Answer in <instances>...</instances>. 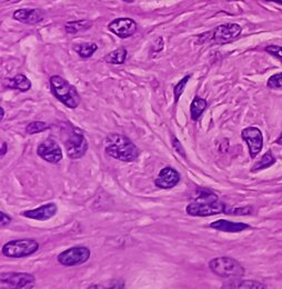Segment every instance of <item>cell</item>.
Listing matches in <instances>:
<instances>
[{
    "instance_id": "1",
    "label": "cell",
    "mask_w": 282,
    "mask_h": 289,
    "mask_svg": "<svg viewBox=\"0 0 282 289\" xmlns=\"http://www.w3.org/2000/svg\"><path fill=\"white\" fill-rule=\"evenodd\" d=\"M103 147L105 154L121 162L132 163L139 157L137 146L123 135L109 134L104 138Z\"/></svg>"
},
{
    "instance_id": "2",
    "label": "cell",
    "mask_w": 282,
    "mask_h": 289,
    "mask_svg": "<svg viewBox=\"0 0 282 289\" xmlns=\"http://www.w3.org/2000/svg\"><path fill=\"white\" fill-rule=\"evenodd\" d=\"M50 88L54 96L68 108H77L80 104V96L77 89L60 76H51Z\"/></svg>"
},
{
    "instance_id": "3",
    "label": "cell",
    "mask_w": 282,
    "mask_h": 289,
    "mask_svg": "<svg viewBox=\"0 0 282 289\" xmlns=\"http://www.w3.org/2000/svg\"><path fill=\"white\" fill-rule=\"evenodd\" d=\"M210 269L216 275L225 278H231V277H241L244 275V268L239 262L234 261L230 257H219L215 258L209 263Z\"/></svg>"
},
{
    "instance_id": "4",
    "label": "cell",
    "mask_w": 282,
    "mask_h": 289,
    "mask_svg": "<svg viewBox=\"0 0 282 289\" xmlns=\"http://www.w3.org/2000/svg\"><path fill=\"white\" fill-rule=\"evenodd\" d=\"M39 249V244L33 239H16L5 244L3 255L9 258H21L30 256Z\"/></svg>"
},
{
    "instance_id": "5",
    "label": "cell",
    "mask_w": 282,
    "mask_h": 289,
    "mask_svg": "<svg viewBox=\"0 0 282 289\" xmlns=\"http://www.w3.org/2000/svg\"><path fill=\"white\" fill-rule=\"evenodd\" d=\"M64 146H66L68 157L72 159H80L88 149V143L85 136L78 128H73V131L68 134Z\"/></svg>"
},
{
    "instance_id": "6",
    "label": "cell",
    "mask_w": 282,
    "mask_h": 289,
    "mask_svg": "<svg viewBox=\"0 0 282 289\" xmlns=\"http://www.w3.org/2000/svg\"><path fill=\"white\" fill-rule=\"evenodd\" d=\"M242 31L238 23H223L211 31V41L217 45H225L237 39Z\"/></svg>"
},
{
    "instance_id": "7",
    "label": "cell",
    "mask_w": 282,
    "mask_h": 289,
    "mask_svg": "<svg viewBox=\"0 0 282 289\" xmlns=\"http://www.w3.org/2000/svg\"><path fill=\"white\" fill-rule=\"evenodd\" d=\"M227 206L217 200L213 203H192L187 206L186 211L188 215L195 217H208L225 212Z\"/></svg>"
},
{
    "instance_id": "8",
    "label": "cell",
    "mask_w": 282,
    "mask_h": 289,
    "mask_svg": "<svg viewBox=\"0 0 282 289\" xmlns=\"http://www.w3.org/2000/svg\"><path fill=\"white\" fill-rule=\"evenodd\" d=\"M90 258V250L87 247H73L59 253L58 256V262L63 266H78L86 263Z\"/></svg>"
},
{
    "instance_id": "9",
    "label": "cell",
    "mask_w": 282,
    "mask_h": 289,
    "mask_svg": "<svg viewBox=\"0 0 282 289\" xmlns=\"http://www.w3.org/2000/svg\"><path fill=\"white\" fill-rule=\"evenodd\" d=\"M109 30L115 34L117 37H119L121 39H126L133 36L136 34L138 25L137 22L131 18H117L111 21L108 25Z\"/></svg>"
},
{
    "instance_id": "10",
    "label": "cell",
    "mask_w": 282,
    "mask_h": 289,
    "mask_svg": "<svg viewBox=\"0 0 282 289\" xmlns=\"http://www.w3.org/2000/svg\"><path fill=\"white\" fill-rule=\"evenodd\" d=\"M37 154L39 155L40 158H43L44 160L48 162L50 164L59 163L63 157L60 146L58 145L57 141L52 138L46 139L38 146Z\"/></svg>"
},
{
    "instance_id": "11",
    "label": "cell",
    "mask_w": 282,
    "mask_h": 289,
    "mask_svg": "<svg viewBox=\"0 0 282 289\" xmlns=\"http://www.w3.org/2000/svg\"><path fill=\"white\" fill-rule=\"evenodd\" d=\"M241 137L249 147V152L251 158H256L262 149L263 136L260 129L256 127L244 128L241 132Z\"/></svg>"
},
{
    "instance_id": "12",
    "label": "cell",
    "mask_w": 282,
    "mask_h": 289,
    "mask_svg": "<svg viewBox=\"0 0 282 289\" xmlns=\"http://www.w3.org/2000/svg\"><path fill=\"white\" fill-rule=\"evenodd\" d=\"M13 18L26 25H37L44 20L45 13L43 9L39 8H22L15 11Z\"/></svg>"
},
{
    "instance_id": "13",
    "label": "cell",
    "mask_w": 282,
    "mask_h": 289,
    "mask_svg": "<svg viewBox=\"0 0 282 289\" xmlns=\"http://www.w3.org/2000/svg\"><path fill=\"white\" fill-rule=\"evenodd\" d=\"M3 284L14 288H25L31 286L34 282V277L27 273H5L2 275Z\"/></svg>"
},
{
    "instance_id": "14",
    "label": "cell",
    "mask_w": 282,
    "mask_h": 289,
    "mask_svg": "<svg viewBox=\"0 0 282 289\" xmlns=\"http://www.w3.org/2000/svg\"><path fill=\"white\" fill-rule=\"evenodd\" d=\"M180 181V174L177 170L171 167H166L160 170L155 184L157 187L162 188V189H170L173 188Z\"/></svg>"
},
{
    "instance_id": "15",
    "label": "cell",
    "mask_w": 282,
    "mask_h": 289,
    "mask_svg": "<svg viewBox=\"0 0 282 289\" xmlns=\"http://www.w3.org/2000/svg\"><path fill=\"white\" fill-rule=\"evenodd\" d=\"M57 211H58L57 205L55 203H49V204L40 206V207L36 209L23 211L21 215L23 217L30 218V219L44 221V220H48L50 219V218L54 217L57 214Z\"/></svg>"
},
{
    "instance_id": "16",
    "label": "cell",
    "mask_w": 282,
    "mask_h": 289,
    "mask_svg": "<svg viewBox=\"0 0 282 289\" xmlns=\"http://www.w3.org/2000/svg\"><path fill=\"white\" fill-rule=\"evenodd\" d=\"M210 227L216 229V231L225 232V233H240V232L246 231V229H250V226L246 225V223L233 222V221L225 220V219H219V220L211 222Z\"/></svg>"
},
{
    "instance_id": "17",
    "label": "cell",
    "mask_w": 282,
    "mask_h": 289,
    "mask_svg": "<svg viewBox=\"0 0 282 289\" xmlns=\"http://www.w3.org/2000/svg\"><path fill=\"white\" fill-rule=\"evenodd\" d=\"M5 86L8 88H13V89H17L21 92H26L31 88V81L29 80L25 75H16L14 78L6 79Z\"/></svg>"
},
{
    "instance_id": "18",
    "label": "cell",
    "mask_w": 282,
    "mask_h": 289,
    "mask_svg": "<svg viewBox=\"0 0 282 289\" xmlns=\"http://www.w3.org/2000/svg\"><path fill=\"white\" fill-rule=\"evenodd\" d=\"M92 27V22L88 19L69 21L64 25V29L70 35H76L80 31H86Z\"/></svg>"
},
{
    "instance_id": "19",
    "label": "cell",
    "mask_w": 282,
    "mask_h": 289,
    "mask_svg": "<svg viewBox=\"0 0 282 289\" xmlns=\"http://www.w3.org/2000/svg\"><path fill=\"white\" fill-rule=\"evenodd\" d=\"M128 56V51L125 47H120V48L111 51L110 54L104 57V61L113 65H122L125 63Z\"/></svg>"
},
{
    "instance_id": "20",
    "label": "cell",
    "mask_w": 282,
    "mask_h": 289,
    "mask_svg": "<svg viewBox=\"0 0 282 289\" xmlns=\"http://www.w3.org/2000/svg\"><path fill=\"white\" fill-rule=\"evenodd\" d=\"M208 107L207 100L200 98V97H196L195 99L192 100V103L190 105V115L192 120H198L199 117L201 116V114L205 110V108Z\"/></svg>"
},
{
    "instance_id": "21",
    "label": "cell",
    "mask_w": 282,
    "mask_h": 289,
    "mask_svg": "<svg viewBox=\"0 0 282 289\" xmlns=\"http://www.w3.org/2000/svg\"><path fill=\"white\" fill-rule=\"evenodd\" d=\"M222 288H248V289H263L266 286L260 284L258 281L252 280H232L229 281L228 284H225Z\"/></svg>"
},
{
    "instance_id": "22",
    "label": "cell",
    "mask_w": 282,
    "mask_h": 289,
    "mask_svg": "<svg viewBox=\"0 0 282 289\" xmlns=\"http://www.w3.org/2000/svg\"><path fill=\"white\" fill-rule=\"evenodd\" d=\"M98 49V46L95 43H85V44H80L78 46L75 47V50L77 54L84 59H88L90 58Z\"/></svg>"
},
{
    "instance_id": "23",
    "label": "cell",
    "mask_w": 282,
    "mask_h": 289,
    "mask_svg": "<svg viewBox=\"0 0 282 289\" xmlns=\"http://www.w3.org/2000/svg\"><path fill=\"white\" fill-rule=\"evenodd\" d=\"M193 199H195L197 203H213L218 200V196L208 189H198L195 192Z\"/></svg>"
},
{
    "instance_id": "24",
    "label": "cell",
    "mask_w": 282,
    "mask_h": 289,
    "mask_svg": "<svg viewBox=\"0 0 282 289\" xmlns=\"http://www.w3.org/2000/svg\"><path fill=\"white\" fill-rule=\"evenodd\" d=\"M274 163H275V158L272 156V152L269 150L268 152H266V154L262 156V158L260 159V162L255 165V167L252 168V172H258V170L268 168L270 166H272Z\"/></svg>"
},
{
    "instance_id": "25",
    "label": "cell",
    "mask_w": 282,
    "mask_h": 289,
    "mask_svg": "<svg viewBox=\"0 0 282 289\" xmlns=\"http://www.w3.org/2000/svg\"><path fill=\"white\" fill-rule=\"evenodd\" d=\"M50 126L48 123H46L44 121H32L30 123H28L26 127V132L29 135H33V134H38V133H43L47 129H49Z\"/></svg>"
},
{
    "instance_id": "26",
    "label": "cell",
    "mask_w": 282,
    "mask_h": 289,
    "mask_svg": "<svg viewBox=\"0 0 282 289\" xmlns=\"http://www.w3.org/2000/svg\"><path fill=\"white\" fill-rule=\"evenodd\" d=\"M190 77H191L190 75H187L186 77L182 78V79L178 82V84L173 87V95H174V102H175V103L178 102L180 96L182 95V92L185 91L186 85L188 84V81H189Z\"/></svg>"
},
{
    "instance_id": "27",
    "label": "cell",
    "mask_w": 282,
    "mask_h": 289,
    "mask_svg": "<svg viewBox=\"0 0 282 289\" xmlns=\"http://www.w3.org/2000/svg\"><path fill=\"white\" fill-rule=\"evenodd\" d=\"M268 87L271 89H280L282 90V73L275 74L268 80Z\"/></svg>"
},
{
    "instance_id": "28",
    "label": "cell",
    "mask_w": 282,
    "mask_h": 289,
    "mask_svg": "<svg viewBox=\"0 0 282 289\" xmlns=\"http://www.w3.org/2000/svg\"><path fill=\"white\" fill-rule=\"evenodd\" d=\"M251 212V208L250 207H244V208H227L225 210V214H229V215H246L250 214Z\"/></svg>"
},
{
    "instance_id": "29",
    "label": "cell",
    "mask_w": 282,
    "mask_h": 289,
    "mask_svg": "<svg viewBox=\"0 0 282 289\" xmlns=\"http://www.w3.org/2000/svg\"><path fill=\"white\" fill-rule=\"evenodd\" d=\"M266 51L270 55H272L279 59H282V47L280 46H274V45L268 46L266 48Z\"/></svg>"
},
{
    "instance_id": "30",
    "label": "cell",
    "mask_w": 282,
    "mask_h": 289,
    "mask_svg": "<svg viewBox=\"0 0 282 289\" xmlns=\"http://www.w3.org/2000/svg\"><path fill=\"white\" fill-rule=\"evenodd\" d=\"M172 147L175 149V151L178 152V154H180L182 157H186V152H185L184 147H182L180 141L175 137H172Z\"/></svg>"
},
{
    "instance_id": "31",
    "label": "cell",
    "mask_w": 282,
    "mask_h": 289,
    "mask_svg": "<svg viewBox=\"0 0 282 289\" xmlns=\"http://www.w3.org/2000/svg\"><path fill=\"white\" fill-rule=\"evenodd\" d=\"M0 222H2V227H6V226H8L9 223L11 222V218L7 215V214H5L4 211H0Z\"/></svg>"
},
{
    "instance_id": "32",
    "label": "cell",
    "mask_w": 282,
    "mask_h": 289,
    "mask_svg": "<svg viewBox=\"0 0 282 289\" xmlns=\"http://www.w3.org/2000/svg\"><path fill=\"white\" fill-rule=\"evenodd\" d=\"M6 152H7V144L6 143H3V145H2V157H4L5 155H6Z\"/></svg>"
},
{
    "instance_id": "33",
    "label": "cell",
    "mask_w": 282,
    "mask_h": 289,
    "mask_svg": "<svg viewBox=\"0 0 282 289\" xmlns=\"http://www.w3.org/2000/svg\"><path fill=\"white\" fill-rule=\"evenodd\" d=\"M277 144H279V145L282 146V134L280 135V137L277 139Z\"/></svg>"
},
{
    "instance_id": "34",
    "label": "cell",
    "mask_w": 282,
    "mask_h": 289,
    "mask_svg": "<svg viewBox=\"0 0 282 289\" xmlns=\"http://www.w3.org/2000/svg\"><path fill=\"white\" fill-rule=\"evenodd\" d=\"M268 2H273V3H278L282 5V0H268Z\"/></svg>"
},
{
    "instance_id": "35",
    "label": "cell",
    "mask_w": 282,
    "mask_h": 289,
    "mask_svg": "<svg viewBox=\"0 0 282 289\" xmlns=\"http://www.w3.org/2000/svg\"><path fill=\"white\" fill-rule=\"evenodd\" d=\"M0 111H2V120H3V118L5 116V111H4V108H0Z\"/></svg>"
},
{
    "instance_id": "36",
    "label": "cell",
    "mask_w": 282,
    "mask_h": 289,
    "mask_svg": "<svg viewBox=\"0 0 282 289\" xmlns=\"http://www.w3.org/2000/svg\"><path fill=\"white\" fill-rule=\"evenodd\" d=\"M125 3H133V0H123Z\"/></svg>"
}]
</instances>
